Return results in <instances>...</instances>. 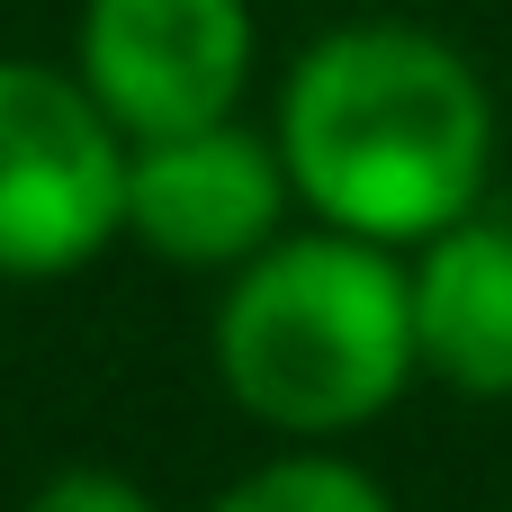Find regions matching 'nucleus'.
<instances>
[{
  "label": "nucleus",
  "instance_id": "obj_8",
  "mask_svg": "<svg viewBox=\"0 0 512 512\" xmlns=\"http://www.w3.org/2000/svg\"><path fill=\"white\" fill-rule=\"evenodd\" d=\"M18 512H162V504L135 477H117V468H54Z\"/></svg>",
  "mask_w": 512,
  "mask_h": 512
},
{
  "label": "nucleus",
  "instance_id": "obj_6",
  "mask_svg": "<svg viewBox=\"0 0 512 512\" xmlns=\"http://www.w3.org/2000/svg\"><path fill=\"white\" fill-rule=\"evenodd\" d=\"M414 288V360L450 396H512V225L459 216L405 261Z\"/></svg>",
  "mask_w": 512,
  "mask_h": 512
},
{
  "label": "nucleus",
  "instance_id": "obj_2",
  "mask_svg": "<svg viewBox=\"0 0 512 512\" xmlns=\"http://www.w3.org/2000/svg\"><path fill=\"white\" fill-rule=\"evenodd\" d=\"M216 378L252 423L288 441H342L378 423L423 378L396 243L342 225L261 243L216 306Z\"/></svg>",
  "mask_w": 512,
  "mask_h": 512
},
{
  "label": "nucleus",
  "instance_id": "obj_1",
  "mask_svg": "<svg viewBox=\"0 0 512 512\" xmlns=\"http://www.w3.org/2000/svg\"><path fill=\"white\" fill-rule=\"evenodd\" d=\"M279 153L315 225L432 243L486 198L495 99L450 36L414 18H351L297 54L279 90Z\"/></svg>",
  "mask_w": 512,
  "mask_h": 512
},
{
  "label": "nucleus",
  "instance_id": "obj_7",
  "mask_svg": "<svg viewBox=\"0 0 512 512\" xmlns=\"http://www.w3.org/2000/svg\"><path fill=\"white\" fill-rule=\"evenodd\" d=\"M207 512H396V504H387V486L360 459L288 450V459H261L252 477H234Z\"/></svg>",
  "mask_w": 512,
  "mask_h": 512
},
{
  "label": "nucleus",
  "instance_id": "obj_4",
  "mask_svg": "<svg viewBox=\"0 0 512 512\" xmlns=\"http://www.w3.org/2000/svg\"><path fill=\"white\" fill-rule=\"evenodd\" d=\"M72 72L135 144L216 126L252 81V0H81Z\"/></svg>",
  "mask_w": 512,
  "mask_h": 512
},
{
  "label": "nucleus",
  "instance_id": "obj_5",
  "mask_svg": "<svg viewBox=\"0 0 512 512\" xmlns=\"http://www.w3.org/2000/svg\"><path fill=\"white\" fill-rule=\"evenodd\" d=\"M288 153L234 117L144 135L126 153V234L180 270H243L261 243L288 234Z\"/></svg>",
  "mask_w": 512,
  "mask_h": 512
},
{
  "label": "nucleus",
  "instance_id": "obj_3",
  "mask_svg": "<svg viewBox=\"0 0 512 512\" xmlns=\"http://www.w3.org/2000/svg\"><path fill=\"white\" fill-rule=\"evenodd\" d=\"M126 153L81 72L0 54V279L90 270L126 234Z\"/></svg>",
  "mask_w": 512,
  "mask_h": 512
}]
</instances>
